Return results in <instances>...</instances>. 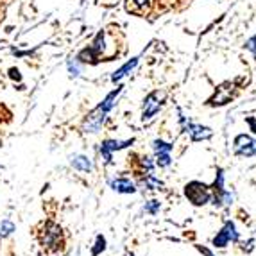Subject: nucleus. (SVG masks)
<instances>
[{"mask_svg": "<svg viewBox=\"0 0 256 256\" xmlns=\"http://www.w3.org/2000/svg\"><path fill=\"white\" fill-rule=\"evenodd\" d=\"M38 240L42 244V248L48 252H60L64 246V236L63 230H61L56 222H45L42 231L38 233Z\"/></svg>", "mask_w": 256, "mask_h": 256, "instance_id": "nucleus-1", "label": "nucleus"}, {"mask_svg": "<svg viewBox=\"0 0 256 256\" xmlns=\"http://www.w3.org/2000/svg\"><path fill=\"white\" fill-rule=\"evenodd\" d=\"M184 197L194 206H204L212 201L214 192H212V186L202 181H190L184 184Z\"/></svg>", "mask_w": 256, "mask_h": 256, "instance_id": "nucleus-2", "label": "nucleus"}, {"mask_svg": "<svg viewBox=\"0 0 256 256\" xmlns=\"http://www.w3.org/2000/svg\"><path fill=\"white\" fill-rule=\"evenodd\" d=\"M238 238H240V235H238V231H236L235 222L226 220V222H224V226L220 228V231H218L217 235L214 236L212 244H214L215 248L224 249L230 242H238Z\"/></svg>", "mask_w": 256, "mask_h": 256, "instance_id": "nucleus-3", "label": "nucleus"}, {"mask_svg": "<svg viewBox=\"0 0 256 256\" xmlns=\"http://www.w3.org/2000/svg\"><path fill=\"white\" fill-rule=\"evenodd\" d=\"M132 144H134V138H131V140H113V138H106V140L100 144V156H102L104 163L111 165V163H113V154H115L116 150H122V149H126V147L132 146Z\"/></svg>", "mask_w": 256, "mask_h": 256, "instance_id": "nucleus-4", "label": "nucleus"}, {"mask_svg": "<svg viewBox=\"0 0 256 256\" xmlns=\"http://www.w3.org/2000/svg\"><path fill=\"white\" fill-rule=\"evenodd\" d=\"M233 150L236 156L252 158V156H256V140L249 134H236L233 140Z\"/></svg>", "mask_w": 256, "mask_h": 256, "instance_id": "nucleus-5", "label": "nucleus"}, {"mask_svg": "<svg viewBox=\"0 0 256 256\" xmlns=\"http://www.w3.org/2000/svg\"><path fill=\"white\" fill-rule=\"evenodd\" d=\"M162 98H163V95L160 94V92H150V94L147 95L146 100H144V108H142V120H144V122L154 118V116L158 115L163 106Z\"/></svg>", "mask_w": 256, "mask_h": 256, "instance_id": "nucleus-6", "label": "nucleus"}, {"mask_svg": "<svg viewBox=\"0 0 256 256\" xmlns=\"http://www.w3.org/2000/svg\"><path fill=\"white\" fill-rule=\"evenodd\" d=\"M106 118H108V113H104V111H100V110L95 108L92 113L86 115L84 122H82V131L90 132V134H95V132H98L100 129H102Z\"/></svg>", "mask_w": 256, "mask_h": 256, "instance_id": "nucleus-7", "label": "nucleus"}, {"mask_svg": "<svg viewBox=\"0 0 256 256\" xmlns=\"http://www.w3.org/2000/svg\"><path fill=\"white\" fill-rule=\"evenodd\" d=\"M110 188L116 194H134L136 192V184L132 183L129 178H124V176H118V178H113L110 180Z\"/></svg>", "mask_w": 256, "mask_h": 256, "instance_id": "nucleus-8", "label": "nucleus"}, {"mask_svg": "<svg viewBox=\"0 0 256 256\" xmlns=\"http://www.w3.org/2000/svg\"><path fill=\"white\" fill-rule=\"evenodd\" d=\"M184 131L190 134L192 142L210 140V138H212V134H214V131H212L210 128H206V126H201V124H192V122H188V124L184 126Z\"/></svg>", "mask_w": 256, "mask_h": 256, "instance_id": "nucleus-9", "label": "nucleus"}, {"mask_svg": "<svg viewBox=\"0 0 256 256\" xmlns=\"http://www.w3.org/2000/svg\"><path fill=\"white\" fill-rule=\"evenodd\" d=\"M122 94V86H116L115 90L113 92H110V94L104 97V100L100 104L97 106V110H100V111H104V113H110L113 108H115V104H116V98H118V95Z\"/></svg>", "mask_w": 256, "mask_h": 256, "instance_id": "nucleus-10", "label": "nucleus"}, {"mask_svg": "<svg viewBox=\"0 0 256 256\" xmlns=\"http://www.w3.org/2000/svg\"><path fill=\"white\" fill-rule=\"evenodd\" d=\"M70 163L76 170L79 172H92V162L88 156H82V154H74L70 158Z\"/></svg>", "mask_w": 256, "mask_h": 256, "instance_id": "nucleus-11", "label": "nucleus"}, {"mask_svg": "<svg viewBox=\"0 0 256 256\" xmlns=\"http://www.w3.org/2000/svg\"><path fill=\"white\" fill-rule=\"evenodd\" d=\"M138 60H140V58H132V60L128 61V63H126L124 66H120V68L116 70V72L113 74V76H111V81H113V82L122 81V79H124V77L128 76V74H131V70L138 64Z\"/></svg>", "mask_w": 256, "mask_h": 256, "instance_id": "nucleus-12", "label": "nucleus"}, {"mask_svg": "<svg viewBox=\"0 0 256 256\" xmlns=\"http://www.w3.org/2000/svg\"><path fill=\"white\" fill-rule=\"evenodd\" d=\"M140 186H144L146 190H162L163 183L149 172V174H146V178L140 180Z\"/></svg>", "mask_w": 256, "mask_h": 256, "instance_id": "nucleus-13", "label": "nucleus"}, {"mask_svg": "<svg viewBox=\"0 0 256 256\" xmlns=\"http://www.w3.org/2000/svg\"><path fill=\"white\" fill-rule=\"evenodd\" d=\"M152 149H154V154L172 152V149H174V144H168V142L162 140V138H156V140L152 142Z\"/></svg>", "mask_w": 256, "mask_h": 256, "instance_id": "nucleus-14", "label": "nucleus"}, {"mask_svg": "<svg viewBox=\"0 0 256 256\" xmlns=\"http://www.w3.org/2000/svg\"><path fill=\"white\" fill-rule=\"evenodd\" d=\"M104 251H106V236L97 235V238H95V246H94V249H92V256H98Z\"/></svg>", "mask_w": 256, "mask_h": 256, "instance_id": "nucleus-15", "label": "nucleus"}, {"mask_svg": "<svg viewBox=\"0 0 256 256\" xmlns=\"http://www.w3.org/2000/svg\"><path fill=\"white\" fill-rule=\"evenodd\" d=\"M160 208H162V202L156 201V199H150V201H147L146 206H144L146 214H149V215H156L160 212Z\"/></svg>", "mask_w": 256, "mask_h": 256, "instance_id": "nucleus-16", "label": "nucleus"}, {"mask_svg": "<svg viewBox=\"0 0 256 256\" xmlns=\"http://www.w3.org/2000/svg\"><path fill=\"white\" fill-rule=\"evenodd\" d=\"M172 163V156L170 152H163V154H156V165L160 166V168H165V166H168Z\"/></svg>", "mask_w": 256, "mask_h": 256, "instance_id": "nucleus-17", "label": "nucleus"}, {"mask_svg": "<svg viewBox=\"0 0 256 256\" xmlns=\"http://www.w3.org/2000/svg\"><path fill=\"white\" fill-rule=\"evenodd\" d=\"M11 231H14V226L11 224V222L6 220V222H2V224H0V236H8Z\"/></svg>", "mask_w": 256, "mask_h": 256, "instance_id": "nucleus-18", "label": "nucleus"}, {"mask_svg": "<svg viewBox=\"0 0 256 256\" xmlns=\"http://www.w3.org/2000/svg\"><path fill=\"white\" fill-rule=\"evenodd\" d=\"M79 61H68V70H70V76H74V77H77L79 74H81V70H79Z\"/></svg>", "mask_w": 256, "mask_h": 256, "instance_id": "nucleus-19", "label": "nucleus"}, {"mask_svg": "<svg viewBox=\"0 0 256 256\" xmlns=\"http://www.w3.org/2000/svg\"><path fill=\"white\" fill-rule=\"evenodd\" d=\"M246 48H248V50H251L252 54H254V58H256V34L246 42Z\"/></svg>", "mask_w": 256, "mask_h": 256, "instance_id": "nucleus-20", "label": "nucleus"}, {"mask_svg": "<svg viewBox=\"0 0 256 256\" xmlns=\"http://www.w3.org/2000/svg\"><path fill=\"white\" fill-rule=\"evenodd\" d=\"M147 2H149V0H132V4L138 6V8H146Z\"/></svg>", "mask_w": 256, "mask_h": 256, "instance_id": "nucleus-21", "label": "nucleus"}, {"mask_svg": "<svg viewBox=\"0 0 256 256\" xmlns=\"http://www.w3.org/2000/svg\"><path fill=\"white\" fill-rule=\"evenodd\" d=\"M197 249H199V251H201L204 256H215L214 252H212V251H208V249H204V248H201V246H197Z\"/></svg>", "mask_w": 256, "mask_h": 256, "instance_id": "nucleus-22", "label": "nucleus"}, {"mask_svg": "<svg viewBox=\"0 0 256 256\" xmlns=\"http://www.w3.org/2000/svg\"><path fill=\"white\" fill-rule=\"evenodd\" d=\"M248 124L251 126L252 132H256V122H254V118H248Z\"/></svg>", "mask_w": 256, "mask_h": 256, "instance_id": "nucleus-23", "label": "nucleus"}, {"mask_svg": "<svg viewBox=\"0 0 256 256\" xmlns=\"http://www.w3.org/2000/svg\"><path fill=\"white\" fill-rule=\"evenodd\" d=\"M11 77H16V79H20V76H18V70H14V68H11Z\"/></svg>", "mask_w": 256, "mask_h": 256, "instance_id": "nucleus-24", "label": "nucleus"}, {"mask_svg": "<svg viewBox=\"0 0 256 256\" xmlns=\"http://www.w3.org/2000/svg\"><path fill=\"white\" fill-rule=\"evenodd\" d=\"M129 256H134V254H132V252H131V254H129Z\"/></svg>", "mask_w": 256, "mask_h": 256, "instance_id": "nucleus-25", "label": "nucleus"}]
</instances>
